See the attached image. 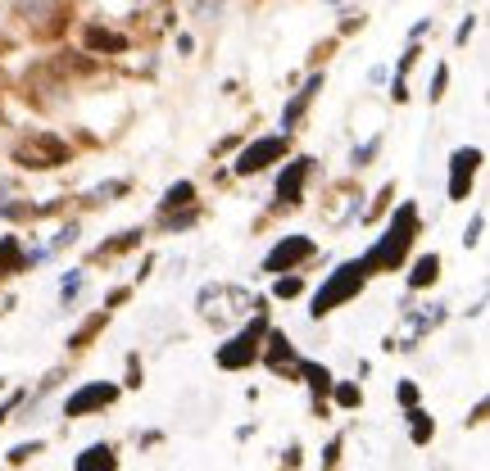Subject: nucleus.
I'll list each match as a JSON object with an SVG mask.
<instances>
[{
	"label": "nucleus",
	"instance_id": "obj_15",
	"mask_svg": "<svg viewBox=\"0 0 490 471\" xmlns=\"http://www.w3.org/2000/svg\"><path fill=\"white\" fill-rule=\"evenodd\" d=\"M191 195H195V191H191V181H177V186H173V191H168V195H164V213H173V208H177V204H191Z\"/></svg>",
	"mask_w": 490,
	"mask_h": 471
},
{
	"label": "nucleus",
	"instance_id": "obj_6",
	"mask_svg": "<svg viewBox=\"0 0 490 471\" xmlns=\"http://www.w3.org/2000/svg\"><path fill=\"white\" fill-rule=\"evenodd\" d=\"M259 331H264V322H254L250 331H245V336H236L231 340V349H218V367H241V363H250L254 354H259Z\"/></svg>",
	"mask_w": 490,
	"mask_h": 471
},
{
	"label": "nucleus",
	"instance_id": "obj_7",
	"mask_svg": "<svg viewBox=\"0 0 490 471\" xmlns=\"http://www.w3.org/2000/svg\"><path fill=\"white\" fill-rule=\"evenodd\" d=\"M114 399H118L114 386H87L82 394H73V399H68L64 413H68V417H87L91 408H105V403H114Z\"/></svg>",
	"mask_w": 490,
	"mask_h": 471
},
{
	"label": "nucleus",
	"instance_id": "obj_16",
	"mask_svg": "<svg viewBox=\"0 0 490 471\" xmlns=\"http://www.w3.org/2000/svg\"><path fill=\"white\" fill-rule=\"evenodd\" d=\"M268 344H273V349H268V363H273V367H281V354L291 358V344H286V336H277V331H273V336H268Z\"/></svg>",
	"mask_w": 490,
	"mask_h": 471
},
{
	"label": "nucleus",
	"instance_id": "obj_3",
	"mask_svg": "<svg viewBox=\"0 0 490 471\" xmlns=\"http://www.w3.org/2000/svg\"><path fill=\"white\" fill-rule=\"evenodd\" d=\"M64 159H68V145L59 141V136H51V132H36L32 141L19 145V164L23 168H59Z\"/></svg>",
	"mask_w": 490,
	"mask_h": 471
},
{
	"label": "nucleus",
	"instance_id": "obj_9",
	"mask_svg": "<svg viewBox=\"0 0 490 471\" xmlns=\"http://www.w3.org/2000/svg\"><path fill=\"white\" fill-rule=\"evenodd\" d=\"M304 177H309V159H296L286 172H281V181H277V195L286 204H300V186H304Z\"/></svg>",
	"mask_w": 490,
	"mask_h": 471
},
{
	"label": "nucleus",
	"instance_id": "obj_17",
	"mask_svg": "<svg viewBox=\"0 0 490 471\" xmlns=\"http://www.w3.org/2000/svg\"><path fill=\"white\" fill-rule=\"evenodd\" d=\"M304 376H309V386H313V390H327V386H332V376H327V367H313V363H304Z\"/></svg>",
	"mask_w": 490,
	"mask_h": 471
},
{
	"label": "nucleus",
	"instance_id": "obj_19",
	"mask_svg": "<svg viewBox=\"0 0 490 471\" xmlns=\"http://www.w3.org/2000/svg\"><path fill=\"white\" fill-rule=\"evenodd\" d=\"M409 417H413V440L422 444L427 435H432V426H427V417H422V413H409Z\"/></svg>",
	"mask_w": 490,
	"mask_h": 471
},
{
	"label": "nucleus",
	"instance_id": "obj_5",
	"mask_svg": "<svg viewBox=\"0 0 490 471\" xmlns=\"http://www.w3.org/2000/svg\"><path fill=\"white\" fill-rule=\"evenodd\" d=\"M309 254H313V240H304V236H291V240H281L277 250L268 254V263H264V268H268V272H281V268L291 272V268L300 263V258H309Z\"/></svg>",
	"mask_w": 490,
	"mask_h": 471
},
{
	"label": "nucleus",
	"instance_id": "obj_1",
	"mask_svg": "<svg viewBox=\"0 0 490 471\" xmlns=\"http://www.w3.org/2000/svg\"><path fill=\"white\" fill-rule=\"evenodd\" d=\"M413 231H418V213H413V204H404L400 208V222L386 231V240L363 258V268H390V263H400L404 250H409V240H413Z\"/></svg>",
	"mask_w": 490,
	"mask_h": 471
},
{
	"label": "nucleus",
	"instance_id": "obj_11",
	"mask_svg": "<svg viewBox=\"0 0 490 471\" xmlns=\"http://www.w3.org/2000/svg\"><path fill=\"white\" fill-rule=\"evenodd\" d=\"M78 471H114V453L105 444H95V449H87L78 457Z\"/></svg>",
	"mask_w": 490,
	"mask_h": 471
},
{
	"label": "nucleus",
	"instance_id": "obj_20",
	"mask_svg": "<svg viewBox=\"0 0 490 471\" xmlns=\"http://www.w3.org/2000/svg\"><path fill=\"white\" fill-rule=\"evenodd\" d=\"M336 399H340V403H359V390H354V386H340Z\"/></svg>",
	"mask_w": 490,
	"mask_h": 471
},
{
	"label": "nucleus",
	"instance_id": "obj_14",
	"mask_svg": "<svg viewBox=\"0 0 490 471\" xmlns=\"http://www.w3.org/2000/svg\"><path fill=\"white\" fill-rule=\"evenodd\" d=\"M19 263H23L19 245L9 240V236H0V277H9V272H19Z\"/></svg>",
	"mask_w": 490,
	"mask_h": 471
},
{
	"label": "nucleus",
	"instance_id": "obj_8",
	"mask_svg": "<svg viewBox=\"0 0 490 471\" xmlns=\"http://www.w3.org/2000/svg\"><path fill=\"white\" fill-rule=\"evenodd\" d=\"M476 164H481V154H476V150H459V154H454V177H449V195H454V200L468 195Z\"/></svg>",
	"mask_w": 490,
	"mask_h": 471
},
{
	"label": "nucleus",
	"instance_id": "obj_18",
	"mask_svg": "<svg viewBox=\"0 0 490 471\" xmlns=\"http://www.w3.org/2000/svg\"><path fill=\"white\" fill-rule=\"evenodd\" d=\"M277 295H281V300H291V295H300V277H281V281H277Z\"/></svg>",
	"mask_w": 490,
	"mask_h": 471
},
{
	"label": "nucleus",
	"instance_id": "obj_2",
	"mask_svg": "<svg viewBox=\"0 0 490 471\" xmlns=\"http://www.w3.org/2000/svg\"><path fill=\"white\" fill-rule=\"evenodd\" d=\"M363 263H345V268H340L336 272V277L332 281H327V286L323 290H318V300H313V317H323V313H332V308L340 304V300H350V295L354 290H359L363 286Z\"/></svg>",
	"mask_w": 490,
	"mask_h": 471
},
{
	"label": "nucleus",
	"instance_id": "obj_21",
	"mask_svg": "<svg viewBox=\"0 0 490 471\" xmlns=\"http://www.w3.org/2000/svg\"><path fill=\"white\" fill-rule=\"evenodd\" d=\"M32 453H41V449H36V444H19V449H14V462H23V457H32Z\"/></svg>",
	"mask_w": 490,
	"mask_h": 471
},
{
	"label": "nucleus",
	"instance_id": "obj_4",
	"mask_svg": "<svg viewBox=\"0 0 490 471\" xmlns=\"http://www.w3.org/2000/svg\"><path fill=\"white\" fill-rule=\"evenodd\" d=\"M286 150V141H281V136H268V141H254L250 150H245L241 159H236V172H259V168H268L273 164V159Z\"/></svg>",
	"mask_w": 490,
	"mask_h": 471
},
{
	"label": "nucleus",
	"instance_id": "obj_10",
	"mask_svg": "<svg viewBox=\"0 0 490 471\" xmlns=\"http://www.w3.org/2000/svg\"><path fill=\"white\" fill-rule=\"evenodd\" d=\"M318 86H323V78H313V82H309V86H304V91L296 95V100L286 105V114H281V127H296V122H300V114L309 109V100H313V91H318Z\"/></svg>",
	"mask_w": 490,
	"mask_h": 471
},
{
	"label": "nucleus",
	"instance_id": "obj_13",
	"mask_svg": "<svg viewBox=\"0 0 490 471\" xmlns=\"http://www.w3.org/2000/svg\"><path fill=\"white\" fill-rule=\"evenodd\" d=\"M436 272H440V258H436V254H427V258H418V268H413L409 286H413V290H418V286H427V281H436Z\"/></svg>",
	"mask_w": 490,
	"mask_h": 471
},
{
	"label": "nucleus",
	"instance_id": "obj_12",
	"mask_svg": "<svg viewBox=\"0 0 490 471\" xmlns=\"http://www.w3.org/2000/svg\"><path fill=\"white\" fill-rule=\"evenodd\" d=\"M87 46H91V51H127V41L114 36V32H105V28H91L87 32Z\"/></svg>",
	"mask_w": 490,
	"mask_h": 471
}]
</instances>
